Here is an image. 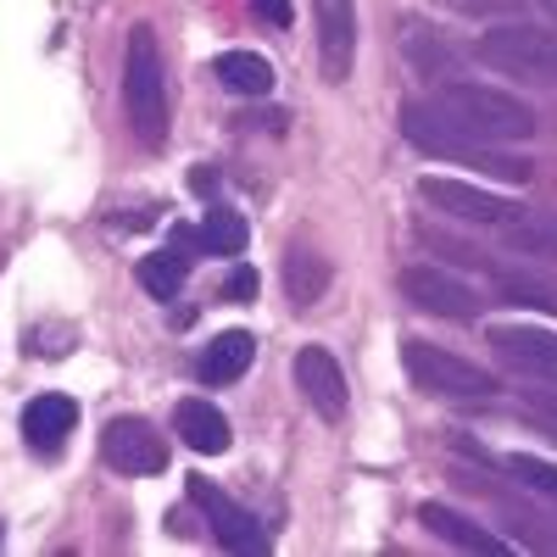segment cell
<instances>
[{"label":"cell","mask_w":557,"mask_h":557,"mask_svg":"<svg viewBox=\"0 0 557 557\" xmlns=\"http://www.w3.org/2000/svg\"><path fill=\"white\" fill-rule=\"evenodd\" d=\"M173 251H178L184 262L207 257V246H201V228H196V223H173Z\"/></svg>","instance_id":"603a6c76"},{"label":"cell","mask_w":557,"mask_h":557,"mask_svg":"<svg viewBox=\"0 0 557 557\" xmlns=\"http://www.w3.org/2000/svg\"><path fill=\"white\" fill-rule=\"evenodd\" d=\"M502 240L513 251H524V257H557V212H530L524 207L519 223L502 228Z\"/></svg>","instance_id":"d6986e66"},{"label":"cell","mask_w":557,"mask_h":557,"mask_svg":"<svg viewBox=\"0 0 557 557\" xmlns=\"http://www.w3.org/2000/svg\"><path fill=\"white\" fill-rule=\"evenodd\" d=\"M212 73H218L223 89H235V96H268V89H273V67L257 51H223L212 62Z\"/></svg>","instance_id":"e0dca14e"},{"label":"cell","mask_w":557,"mask_h":557,"mask_svg":"<svg viewBox=\"0 0 557 557\" xmlns=\"http://www.w3.org/2000/svg\"><path fill=\"white\" fill-rule=\"evenodd\" d=\"M101 457L117 474H162L168 469V441L146 424V418H112L101 435Z\"/></svg>","instance_id":"ba28073f"},{"label":"cell","mask_w":557,"mask_h":557,"mask_svg":"<svg viewBox=\"0 0 557 557\" xmlns=\"http://www.w3.org/2000/svg\"><path fill=\"white\" fill-rule=\"evenodd\" d=\"M474 57L519 84H541V89H557V34L552 28H535V23H502V28H485Z\"/></svg>","instance_id":"3957f363"},{"label":"cell","mask_w":557,"mask_h":557,"mask_svg":"<svg viewBox=\"0 0 557 557\" xmlns=\"http://www.w3.org/2000/svg\"><path fill=\"white\" fill-rule=\"evenodd\" d=\"M418 196H424L435 212L446 218H462V223H480V228H502L507 223H519L524 207L519 201H507V196H491L485 184H469V178H441V173H424L418 178Z\"/></svg>","instance_id":"5b68a950"},{"label":"cell","mask_w":557,"mask_h":557,"mask_svg":"<svg viewBox=\"0 0 557 557\" xmlns=\"http://www.w3.org/2000/svg\"><path fill=\"white\" fill-rule=\"evenodd\" d=\"M524 412L535 418L546 435H557V391H530V396H524Z\"/></svg>","instance_id":"7402d4cb"},{"label":"cell","mask_w":557,"mask_h":557,"mask_svg":"<svg viewBox=\"0 0 557 557\" xmlns=\"http://www.w3.org/2000/svg\"><path fill=\"white\" fill-rule=\"evenodd\" d=\"M246 240H251V228H246V218L235 212V207H207V218H201V246H207V257H240L246 251Z\"/></svg>","instance_id":"ac0fdd59"},{"label":"cell","mask_w":557,"mask_h":557,"mask_svg":"<svg viewBox=\"0 0 557 557\" xmlns=\"http://www.w3.org/2000/svg\"><path fill=\"white\" fill-rule=\"evenodd\" d=\"M507 474H513L524 491H535V496L557 502V462H546V457H530V451H513V457H507Z\"/></svg>","instance_id":"44dd1931"},{"label":"cell","mask_w":557,"mask_h":557,"mask_svg":"<svg viewBox=\"0 0 557 557\" xmlns=\"http://www.w3.org/2000/svg\"><path fill=\"white\" fill-rule=\"evenodd\" d=\"M491 346H496L502 362H513L519 374L557 385V335L552 330H535V323H496Z\"/></svg>","instance_id":"30bf717a"},{"label":"cell","mask_w":557,"mask_h":557,"mask_svg":"<svg viewBox=\"0 0 557 557\" xmlns=\"http://www.w3.org/2000/svg\"><path fill=\"white\" fill-rule=\"evenodd\" d=\"M396 123L418 151L451 157L462 168H480L502 184H524L535 173L524 157L496 151V146H507V139H530L541 128V117L519 96H507V89H491V84H474V78H451V84L430 89L424 101H407L396 112Z\"/></svg>","instance_id":"6da1fadb"},{"label":"cell","mask_w":557,"mask_h":557,"mask_svg":"<svg viewBox=\"0 0 557 557\" xmlns=\"http://www.w3.org/2000/svg\"><path fill=\"white\" fill-rule=\"evenodd\" d=\"M251 357H257V341H251L246 330H228V335H218V341L201 351L196 374H201V385H228V380H240L246 368H251Z\"/></svg>","instance_id":"9a60e30c"},{"label":"cell","mask_w":557,"mask_h":557,"mask_svg":"<svg viewBox=\"0 0 557 557\" xmlns=\"http://www.w3.org/2000/svg\"><path fill=\"white\" fill-rule=\"evenodd\" d=\"M223 296L228 301H251L257 296V273L251 268H235V273H228V285H223Z\"/></svg>","instance_id":"cb8c5ba5"},{"label":"cell","mask_w":557,"mask_h":557,"mask_svg":"<svg viewBox=\"0 0 557 557\" xmlns=\"http://www.w3.org/2000/svg\"><path fill=\"white\" fill-rule=\"evenodd\" d=\"M0 541H7V524H0Z\"/></svg>","instance_id":"4316f807"},{"label":"cell","mask_w":557,"mask_h":557,"mask_svg":"<svg viewBox=\"0 0 557 557\" xmlns=\"http://www.w3.org/2000/svg\"><path fill=\"white\" fill-rule=\"evenodd\" d=\"M190 502L201 507V519L212 524V541H218L223 552H268V546H273L268 524L251 513V507H240L223 485H212L207 474H190Z\"/></svg>","instance_id":"8992f818"},{"label":"cell","mask_w":557,"mask_h":557,"mask_svg":"<svg viewBox=\"0 0 557 557\" xmlns=\"http://www.w3.org/2000/svg\"><path fill=\"white\" fill-rule=\"evenodd\" d=\"M173 430H178L184 446L201 451V457H218V451L235 446V430H228V418H223L212 401H201V396H190V401H178V407H173Z\"/></svg>","instance_id":"4fadbf2b"},{"label":"cell","mask_w":557,"mask_h":557,"mask_svg":"<svg viewBox=\"0 0 557 557\" xmlns=\"http://www.w3.org/2000/svg\"><path fill=\"white\" fill-rule=\"evenodd\" d=\"M184 278H190V262L178 251H157V257H139V285H146L157 301H178Z\"/></svg>","instance_id":"ffe728a7"},{"label":"cell","mask_w":557,"mask_h":557,"mask_svg":"<svg viewBox=\"0 0 557 557\" xmlns=\"http://www.w3.org/2000/svg\"><path fill=\"white\" fill-rule=\"evenodd\" d=\"M401 368L424 396H446V401H491L502 391L480 362L457 357L435 341H401Z\"/></svg>","instance_id":"277c9868"},{"label":"cell","mask_w":557,"mask_h":557,"mask_svg":"<svg viewBox=\"0 0 557 557\" xmlns=\"http://www.w3.org/2000/svg\"><path fill=\"white\" fill-rule=\"evenodd\" d=\"M323 290H330V262L307 246H290L285 251V296L296 307H312V301H323Z\"/></svg>","instance_id":"2e32d148"},{"label":"cell","mask_w":557,"mask_h":557,"mask_svg":"<svg viewBox=\"0 0 557 557\" xmlns=\"http://www.w3.org/2000/svg\"><path fill=\"white\" fill-rule=\"evenodd\" d=\"M123 107H128V128L139 146H162L168 139V73H162V51H157V28L139 23L128 34V57H123Z\"/></svg>","instance_id":"7a4b0ae2"},{"label":"cell","mask_w":557,"mask_h":557,"mask_svg":"<svg viewBox=\"0 0 557 557\" xmlns=\"http://www.w3.org/2000/svg\"><path fill=\"white\" fill-rule=\"evenodd\" d=\"M396 285L401 296L418 307V312H435V318H457V323H469L485 312V296L469 285V278H457L446 268H430V262H412L396 273Z\"/></svg>","instance_id":"52a82bcc"},{"label":"cell","mask_w":557,"mask_h":557,"mask_svg":"<svg viewBox=\"0 0 557 557\" xmlns=\"http://www.w3.org/2000/svg\"><path fill=\"white\" fill-rule=\"evenodd\" d=\"M418 519H424L430 535H441V541H451V546H462V552H507L502 535H491V530L474 524V519H462L457 507H446V502H424V507H418Z\"/></svg>","instance_id":"5bb4252c"},{"label":"cell","mask_w":557,"mask_h":557,"mask_svg":"<svg viewBox=\"0 0 557 557\" xmlns=\"http://www.w3.org/2000/svg\"><path fill=\"white\" fill-rule=\"evenodd\" d=\"M541 7H546V12H552V17H557V0H541Z\"/></svg>","instance_id":"484cf974"},{"label":"cell","mask_w":557,"mask_h":557,"mask_svg":"<svg viewBox=\"0 0 557 557\" xmlns=\"http://www.w3.org/2000/svg\"><path fill=\"white\" fill-rule=\"evenodd\" d=\"M318 12V57H323V78L346 84L351 62H357V0H312Z\"/></svg>","instance_id":"9c48e42d"},{"label":"cell","mask_w":557,"mask_h":557,"mask_svg":"<svg viewBox=\"0 0 557 557\" xmlns=\"http://www.w3.org/2000/svg\"><path fill=\"white\" fill-rule=\"evenodd\" d=\"M73 430H78V407L67 396H57V391H45V396H34L23 407V441H28L34 457H57Z\"/></svg>","instance_id":"8fae6325"},{"label":"cell","mask_w":557,"mask_h":557,"mask_svg":"<svg viewBox=\"0 0 557 557\" xmlns=\"http://www.w3.org/2000/svg\"><path fill=\"white\" fill-rule=\"evenodd\" d=\"M251 12L268 17L273 28H290V17H296V12H290V0H251Z\"/></svg>","instance_id":"d4e9b609"},{"label":"cell","mask_w":557,"mask_h":557,"mask_svg":"<svg viewBox=\"0 0 557 557\" xmlns=\"http://www.w3.org/2000/svg\"><path fill=\"white\" fill-rule=\"evenodd\" d=\"M296 385L323 418H346V374H341V362L323 346H301L296 351Z\"/></svg>","instance_id":"7c38bea8"}]
</instances>
